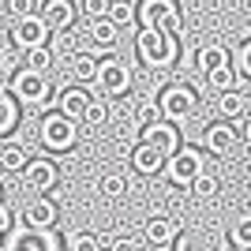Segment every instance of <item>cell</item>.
I'll return each mask as SVG.
<instances>
[{"label": "cell", "instance_id": "1", "mask_svg": "<svg viewBox=\"0 0 251 251\" xmlns=\"http://www.w3.org/2000/svg\"><path fill=\"white\" fill-rule=\"evenodd\" d=\"M11 98L19 101V109L26 105V109H34V113H42L45 116V109H49V101H52V83H49V75H38V72H30V68H19V72L11 75Z\"/></svg>", "mask_w": 251, "mask_h": 251}, {"label": "cell", "instance_id": "2", "mask_svg": "<svg viewBox=\"0 0 251 251\" xmlns=\"http://www.w3.org/2000/svg\"><path fill=\"white\" fill-rule=\"evenodd\" d=\"M135 23L143 30H157V34L176 38L184 30V11H180L176 0H143L135 11Z\"/></svg>", "mask_w": 251, "mask_h": 251}, {"label": "cell", "instance_id": "3", "mask_svg": "<svg viewBox=\"0 0 251 251\" xmlns=\"http://www.w3.org/2000/svg\"><path fill=\"white\" fill-rule=\"evenodd\" d=\"M135 52H139V60L147 64V68L165 72V68H173V64H176L180 45H176V38H169V34L139 30V34H135Z\"/></svg>", "mask_w": 251, "mask_h": 251}, {"label": "cell", "instance_id": "4", "mask_svg": "<svg viewBox=\"0 0 251 251\" xmlns=\"http://www.w3.org/2000/svg\"><path fill=\"white\" fill-rule=\"evenodd\" d=\"M157 109H161V120L169 124H184L195 116L199 109V94H195V86L188 83H169L161 94H157Z\"/></svg>", "mask_w": 251, "mask_h": 251}, {"label": "cell", "instance_id": "5", "mask_svg": "<svg viewBox=\"0 0 251 251\" xmlns=\"http://www.w3.org/2000/svg\"><path fill=\"white\" fill-rule=\"evenodd\" d=\"M38 139L49 154H72V147L79 143V124H72L60 113H45L38 120Z\"/></svg>", "mask_w": 251, "mask_h": 251}, {"label": "cell", "instance_id": "6", "mask_svg": "<svg viewBox=\"0 0 251 251\" xmlns=\"http://www.w3.org/2000/svg\"><path fill=\"white\" fill-rule=\"evenodd\" d=\"M206 169H210L206 165V150H199V147H180L176 154L165 161V180H169V184H176V188H191Z\"/></svg>", "mask_w": 251, "mask_h": 251}, {"label": "cell", "instance_id": "7", "mask_svg": "<svg viewBox=\"0 0 251 251\" xmlns=\"http://www.w3.org/2000/svg\"><path fill=\"white\" fill-rule=\"evenodd\" d=\"M98 64H101V75H98V86H101V94L109 98H124L127 90H131V68H127L120 56L113 52H94Z\"/></svg>", "mask_w": 251, "mask_h": 251}, {"label": "cell", "instance_id": "8", "mask_svg": "<svg viewBox=\"0 0 251 251\" xmlns=\"http://www.w3.org/2000/svg\"><path fill=\"white\" fill-rule=\"evenodd\" d=\"M56 180H60V169H56L52 157H34L30 165L23 169V184H26V191H34V199H45L56 188Z\"/></svg>", "mask_w": 251, "mask_h": 251}, {"label": "cell", "instance_id": "9", "mask_svg": "<svg viewBox=\"0 0 251 251\" xmlns=\"http://www.w3.org/2000/svg\"><path fill=\"white\" fill-rule=\"evenodd\" d=\"M180 221L169 218V214H154V218H147V225H143V240L150 244L154 251H169L173 244L180 240Z\"/></svg>", "mask_w": 251, "mask_h": 251}, {"label": "cell", "instance_id": "10", "mask_svg": "<svg viewBox=\"0 0 251 251\" xmlns=\"http://www.w3.org/2000/svg\"><path fill=\"white\" fill-rule=\"evenodd\" d=\"M49 38H52V30L45 26L42 15H30V19H23V23H15V26H11V42L19 45L23 52L49 49Z\"/></svg>", "mask_w": 251, "mask_h": 251}, {"label": "cell", "instance_id": "11", "mask_svg": "<svg viewBox=\"0 0 251 251\" xmlns=\"http://www.w3.org/2000/svg\"><path fill=\"white\" fill-rule=\"evenodd\" d=\"M139 143H147V147L161 150V154H165V161H169V157L180 150V131H176V124L157 120V124H150V127H143V131H139Z\"/></svg>", "mask_w": 251, "mask_h": 251}, {"label": "cell", "instance_id": "12", "mask_svg": "<svg viewBox=\"0 0 251 251\" xmlns=\"http://www.w3.org/2000/svg\"><path fill=\"white\" fill-rule=\"evenodd\" d=\"M23 225L30 232H52V225H56V218H60V210H56V202L52 199H30L26 206H23Z\"/></svg>", "mask_w": 251, "mask_h": 251}, {"label": "cell", "instance_id": "13", "mask_svg": "<svg viewBox=\"0 0 251 251\" xmlns=\"http://www.w3.org/2000/svg\"><path fill=\"white\" fill-rule=\"evenodd\" d=\"M94 105V98H90V90L86 86H68V90H60L56 94V113L68 116L72 124H79V120H86V109Z\"/></svg>", "mask_w": 251, "mask_h": 251}, {"label": "cell", "instance_id": "14", "mask_svg": "<svg viewBox=\"0 0 251 251\" xmlns=\"http://www.w3.org/2000/svg\"><path fill=\"white\" fill-rule=\"evenodd\" d=\"M236 143H240V131L229 124V120H214V124L202 131V150L206 154H229V150H236Z\"/></svg>", "mask_w": 251, "mask_h": 251}, {"label": "cell", "instance_id": "15", "mask_svg": "<svg viewBox=\"0 0 251 251\" xmlns=\"http://www.w3.org/2000/svg\"><path fill=\"white\" fill-rule=\"evenodd\" d=\"M38 15H42L45 26L56 34V30L75 26V19H79V4H72V0H42V11H38Z\"/></svg>", "mask_w": 251, "mask_h": 251}, {"label": "cell", "instance_id": "16", "mask_svg": "<svg viewBox=\"0 0 251 251\" xmlns=\"http://www.w3.org/2000/svg\"><path fill=\"white\" fill-rule=\"evenodd\" d=\"M68 75H72L75 86H98V75H101V64H98L94 52H79L68 60Z\"/></svg>", "mask_w": 251, "mask_h": 251}, {"label": "cell", "instance_id": "17", "mask_svg": "<svg viewBox=\"0 0 251 251\" xmlns=\"http://www.w3.org/2000/svg\"><path fill=\"white\" fill-rule=\"evenodd\" d=\"M131 169H135L139 176H157L165 169V154L147 147V143H131Z\"/></svg>", "mask_w": 251, "mask_h": 251}, {"label": "cell", "instance_id": "18", "mask_svg": "<svg viewBox=\"0 0 251 251\" xmlns=\"http://www.w3.org/2000/svg\"><path fill=\"white\" fill-rule=\"evenodd\" d=\"M34 157H30V150H26V143H23V139H4V143H0V169H4V173H23V169L30 165Z\"/></svg>", "mask_w": 251, "mask_h": 251}, {"label": "cell", "instance_id": "19", "mask_svg": "<svg viewBox=\"0 0 251 251\" xmlns=\"http://www.w3.org/2000/svg\"><path fill=\"white\" fill-rule=\"evenodd\" d=\"M225 64H232V52L225 49L221 42H210V45H202V49L195 52V68H199V75H202V79H206L210 72L225 68Z\"/></svg>", "mask_w": 251, "mask_h": 251}, {"label": "cell", "instance_id": "20", "mask_svg": "<svg viewBox=\"0 0 251 251\" xmlns=\"http://www.w3.org/2000/svg\"><path fill=\"white\" fill-rule=\"evenodd\" d=\"M248 116V94L240 90H229V94H218V120H244Z\"/></svg>", "mask_w": 251, "mask_h": 251}, {"label": "cell", "instance_id": "21", "mask_svg": "<svg viewBox=\"0 0 251 251\" xmlns=\"http://www.w3.org/2000/svg\"><path fill=\"white\" fill-rule=\"evenodd\" d=\"M90 42L98 45V52H113L116 42H120V30L109 19H98V23H90Z\"/></svg>", "mask_w": 251, "mask_h": 251}, {"label": "cell", "instance_id": "22", "mask_svg": "<svg viewBox=\"0 0 251 251\" xmlns=\"http://www.w3.org/2000/svg\"><path fill=\"white\" fill-rule=\"evenodd\" d=\"M15 127H19V101H15L11 94H4V98H0V143L11 139Z\"/></svg>", "mask_w": 251, "mask_h": 251}, {"label": "cell", "instance_id": "23", "mask_svg": "<svg viewBox=\"0 0 251 251\" xmlns=\"http://www.w3.org/2000/svg\"><path fill=\"white\" fill-rule=\"evenodd\" d=\"M135 11H139V4H131V0H109V23H113L116 30L131 26V23H135Z\"/></svg>", "mask_w": 251, "mask_h": 251}, {"label": "cell", "instance_id": "24", "mask_svg": "<svg viewBox=\"0 0 251 251\" xmlns=\"http://www.w3.org/2000/svg\"><path fill=\"white\" fill-rule=\"evenodd\" d=\"M236 68L232 64H225V68H218V72H210L206 75V86L210 90H218V94H229V90H236Z\"/></svg>", "mask_w": 251, "mask_h": 251}, {"label": "cell", "instance_id": "25", "mask_svg": "<svg viewBox=\"0 0 251 251\" xmlns=\"http://www.w3.org/2000/svg\"><path fill=\"white\" fill-rule=\"evenodd\" d=\"M98 191H101L105 199H124L127 195V176L124 173H105V176L98 180Z\"/></svg>", "mask_w": 251, "mask_h": 251}, {"label": "cell", "instance_id": "26", "mask_svg": "<svg viewBox=\"0 0 251 251\" xmlns=\"http://www.w3.org/2000/svg\"><path fill=\"white\" fill-rule=\"evenodd\" d=\"M221 191V176L218 173H214V169H206V173H202L199 180H195V184H191V195H195V199H214V195H218Z\"/></svg>", "mask_w": 251, "mask_h": 251}, {"label": "cell", "instance_id": "27", "mask_svg": "<svg viewBox=\"0 0 251 251\" xmlns=\"http://www.w3.org/2000/svg\"><path fill=\"white\" fill-rule=\"evenodd\" d=\"M229 244H232V248H240V251H251V214H244V218L232 221Z\"/></svg>", "mask_w": 251, "mask_h": 251}, {"label": "cell", "instance_id": "28", "mask_svg": "<svg viewBox=\"0 0 251 251\" xmlns=\"http://www.w3.org/2000/svg\"><path fill=\"white\" fill-rule=\"evenodd\" d=\"M173 251H218V248H214V240L202 236V232H180V240L173 244Z\"/></svg>", "mask_w": 251, "mask_h": 251}, {"label": "cell", "instance_id": "29", "mask_svg": "<svg viewBox=\"0 0 251 251\" xmlns=\"http://www.w3.org/2000/svg\"><path fill=\"white\" fill-rule=\"evenodd\" d=\"M68 251H101V236L90 229H79L68 236Z\"/></svg>", "mask_w": 251, "mask_h": 251}, {"label": "cell", "instance_id": "30", "mask_svg": "<svg viewBox=\"0 0 251 251\" xmlns=\"http://www.w3.org/2000/svg\"><path fill=\"white\" fill-rule=\"evenodd\" d=\"M161 120V109H157V101H150V98H143V101L135 105V127L143 131V127H150V124H157Z\"/></svg>", "mask_w": 251, "mask_h": 251}, {"label": "cell", "instance_id": "31", "mask_svg": "<svg viewBox=\"0 0 251 251\" xmlns=\"http://www.w3.org/2000/svg\"><path fill=\"white\" fill-rule=\"evenodd\" d=\"M26 251H60V240H56V232H30L26 240H23Z\"/></svg>", "mask_w": 251, "mask_h": 251}, {"label": "cell", "instance_id": "32", "mask_svg": "<svg viewBox=\"0 0 251 251\" xmlns=\"http://www.w3.org/2000/svg\"><path fill=\"white\" fill-rule=\"evenodd\" d=\"M232 68H236V75L251 79V38H244V42L236 45V52H232Z\"/></svg>", "mask_w": 251, "mask_h": 251}, {"label": "cell", "instance_id": "33", "mask_svg": "<svg viewBox=\"0 0 251 251\" xmlns=\"http://www.w3.org/2000/svg\"><path fill=\"white\" fill-rule=\"evenodd\" d=\"M52 49H34V52H26V68L30 72H38V75H49V68H52Z\"/></svg>", "mask_w": 251, "mask_h": 251}, {"label": "cell", "instance_id": "34", "mask_svg": "<svg viewBox=\"0 0 251 251\" xmlns=\"http://www.w3.org/2000/svg\"><path fill=\"white\" fill-rule=\"evenodd\" d=\"M79 11H83L90 23L109 19V0H83V4H79Z\"/></svg>", "mask_w": 251, "mask_h": 251}, {"label": "cell", "instance_id": "35", "mask_svg": "<svg viewBox=\"0 0 251 251\" xmlns=\"http://www.w3.org/2000/svg\"><path fill=\"white\" fill-rule=\"evenodd\" d=\"M109 251H143V244H139L131 232H116L113 240H109Z\"/></svg>", "mask_w": 251, "mask_h": 251}, {"label": "cell", "instance_id": "36", "mask_svg": "<svg viewBox=\"0 0 251 251\" xmlns=\"http://www.w3.org/2000/svg\"><path fill=\"white\" fill-rule=\"evenodd\" d=\"M86 124H90V127L109 124V105H105V101H94L90 109H86Z\"/></svg>", "mask_w": 251, "mask_h": 251}, {"label": "cell", "instance_id": "37", "mask_svg": "<svg viewBox=\"0 0 251 251\" xmlns=\"http://www.w3.org/2000/svg\"><path fill=\"white\" fill-rule=\"evenodd\" d=\"M8 232H11V210L0 206V236H8Z\"/></svg>", "mask_w": 251, "mask_h": 251}, {"label": "cell", "instance_id": "38", "mask_svg": "<svg viewBox=\"0 0 251 251\" xmlns=\"http://www.w3.org/2000/svg\"><path fill=\"white\" fill-rule=\"evenodd\" d=\"M240 139H244V143L251 147V113L244 116V124H240Z\"/></svg>", "mask_w": 251, "mask_h": 251}, {"label": "cell", "instance_id": "39", "mask_svg": "<svg viewBox=\"0 0 251 251\" xmlns=\"http://www.w3.org/2000/svg\"><path fill=\"white\" fill-rule=\"evenodd\" d=\"M0 206H4V184H0Z\"/></svg>", "mask_w": 251, "mask_h": 251}, {"label": "cell", "instance_id": "40", "mask_svg": "<svg viewBox=\"0 0 251 251\" xmlns=\"http://www.w3.org/2000/svg\"><path fill=\"white\" fill-rule=\"evenodd\" d=\"M0 98H4V90H0Z\"/></svg>", "mask_w": 251, "mask_h": 251}, {"label": "cell", "instance_id": "41", "mask_svg": "<svg viewBox=\"0 0 251 251\" xmlns=\"http://www.w3.org/2000/svg\"><path fill=\"white\" fill-rule=\"evenodd\" d=\"M19 251H26V248H19Z\"/></svg>", "mask_w": 251, "mask_h": 251}, {"label": "cell", "instance_id": "42", "mask_svg": "<svg viewBox=\"0 0 251 251\" xmlns=\"http://www.w3.org/2000/svg\"><path fill=\"white\" fill-rule=\"evenodd\" d=\"M150 251H154V248H150Z\"/></svg>", "mask_w": 251, "mask_h": 251}]
</instances>
